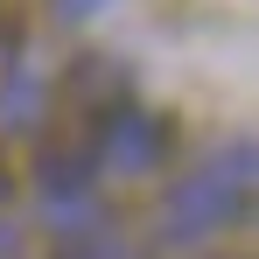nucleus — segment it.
<instances>
[{"label": "nucleus", "instance_id": "20e7f679", "mask_svg": "<svg viewBox=\"0 0 259 259\" xmlns=\"http://www.w3.org/2000/svg\"><path fill=\"white\" fill-rule=\"evenodd\" d=\"M56 7H63V21H98L112 0H56Z\"/></svg>", "mask_w": 259, "mask_h": 259}, {"label": "nucleus", "instance_id": "39448f33", "mask_svg": "<svg viewBox=\"0 0 259 259\" xmlns=\"http://www.w3.org/2000/svg\"><path fill=\"white\" fill-rule=\"evenodd\" d=\"M21 252V231H14V217H7V189H0V259Z\"/></svg>", "mask_w": 259, "mask_h": 259}, {"label": "nucleus", "instance_id": "7ed1b4c3", "mask_svg": "<svg viewBox=\"0 0 259 259\" xmlns=\"http://www.w3.org/2000/svg\"><path fill=\"white\" fill-rule=\"evenodd\" d=\"M0 126L7 133L42 126V63L35 56H7V70H0Z\"/></svg>", "mask_w": 259, "mask_h": 259}, {"label": "nucleus", "instance_id": "f03ea898", "mask_svg": "<svg viewBox=\"0 0 259 259\" xmlns=\"http://www.w3.org/2000/svg\"><path fill=\"white\" fill-rule=\"evenodd\" d=\"M91 154H98L112 175H147L154 161H161V119L140 112V105H119V112H105Z\"/></svg>", "mask_w": 259, "mask_h": 259}, {"label": "nucleus", "instance_id": "f257e3e1", "mask_svg": "<svg viewBox=\"0 0 259 259\" xmlns=\"http://www.w3.org/2000/svg\"><path fill=\"white\" fill-rule=\"evenodd\" d=\"M245 196H252V147L238 140V147H217L210 161H196V168L168 189L161 238H168V245H203L224 224L245 217Z\"/></svg>", "mask_w": 259, "mask_h": 259}]
</instances>
